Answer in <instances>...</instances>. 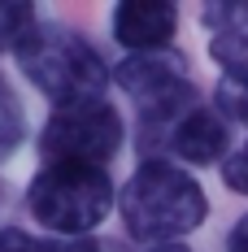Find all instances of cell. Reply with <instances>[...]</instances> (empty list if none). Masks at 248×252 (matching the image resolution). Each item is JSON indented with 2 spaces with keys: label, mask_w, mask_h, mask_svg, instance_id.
Segmentation results:
<instances>
[{
  "label": "cell",
  "mask_w": 248,
  "mask_h": 252,
  "mask_svg": "<svg viewBox=\"0 0 248 252\" xmlns=\"http://www.w3.org/2000/svg\"><path fill=\"white\" fill-rule=\"evenodd\" d=\"M39 22L44 18L35 13V4H26V0H0V57L4 52H18L26 44V35Z\"/></svg>",
  "instance_id": "8fae6325"
},
{
  "label": "cell",
  "mask_w": 248,
  "mask_h": 252,
  "mask_svg": "<svg viewBox=\"0 0 248 252\" xmlns=\"http://www.w3.org/2000/svg\"><path fill=\"white\" fill-rule=\"evenodd\" d=\"M13 57H18L22 78L52 109L105 100L113 83V65L105 61V52L83 31H70L61 22H39Z\"/></svg>",
  "instance_id": "7a4b0ae2"
},
{
  "label": "cell",
  "mask_w": 248,
  "mask_h": 252,
  "mask_svg": "<svg viewBox=\"0 0 248 252\" xmlns=\"http://www.w3.org/2000/svg\"><path fill=\"white\" fill-rule=\"evenodd\" d=\"M118 209V191L105 165H74L52 161L39 165L26 183V213L35 226L57 239H92V230Z\"/></svg>",
  "instance_id": "3957f363"
},
{
  "label": "cell",
  "mask_w": 248,
  "mask_h": 252,
  "mask_svg": "<svg viewBox=\"0 0 248 252\" xmlns=\"http://www.w3.org/2000/svg\"><path fill=\"white\" fill-rule=\"evenodd\" d=\"M209 57L218 65L213 83V109L226 122L248 126V31L209 35Z\"/></svg>",
  "instance_id": "ba28073f"
},
{
  "label": "cell",
  "mask_w": 248,
  "mask_h": 252,
  "mask_svg": "<svg viewBox=\"0 0 248 252\" xmlns=\"http://www.w3.org/2000/svg\"><path fill=\"white\" fill-rule=\"evenodd\" d=\"M161 157L178 161V165H222L226 157H231V122L213 104L200 100L196 109H187L174 122Z\"/></svg>",
  "instance_id": "8992f818"
},
{
  "label": "cell",
  "mask_w": 248,
  "mask_h": 252,
  "mask_svg": "<svg viewBox=\"0 0 248 252\" xmlns=\"http://www.w3.org/2000/svg\"><path fill=\"white\" fill-rule=\"evenodd\" d=\"M118 218L135 244H148V248L178 244L183 235L205 226L209 196L196 183V174H187V165L166 161V157H148L122 183Z\"/></svg>",
  "instance_id": "6da1fadb"
},
{
  "label": "cell",
  "mask_w": 248,
  "mask_h": 252,
  "mask_svg": "<svg viewBox=\"0 0 248 252\" xmlns=\"http://www.w3.org/2000/svg\"><path fill=\"white\" fill-rule=\"evenodd\" d=\"M222 183L235 191V196L248 200V139L240 144V148H231V157L222 161Z\"/></svg>",
  "instance_id": "4fadbf2b"
},
{
  "label": "cell",
  "mask_w": 248,
  "mask_h": 252,
  "mask_svg": "<svg viewBox=\"0 0 248 252\" xmlns=\"http://www.w3.org/2000/svg\"><path fill=\"white\" fill-rule=\"evenodd\" d=\"M200 26L209 35L248 31V0H209V4H200Z\"/></svg>",
  "instance_id": "7c38bea8"
},
{
  "label": "cell",
  "mask_w": 248,
  "mask_h": 252,
  "mask_svg": "<svg viewBox=\"0 0 248 252\" xmlns=\"http://www.w3.org/2000/svg\"><path fill=\"white\" fill-rule=\"evenodd\" d=\"M122 144H126V126H122V113L109 100L52 109L35 135L39 165L74 161V165H105L109 170V161L122 152Z\"/></svg>",
  "instance_id": "277c9868"
},
{
  "label": "cell",
  "mask_w": 248,
  "mask_h": 252,
  "mask_svg": "<svg viewBox=\"0 0 248 252\" xmlns=\"http://www.w3.org/2000/svg\"><path fill=\"white\" fill-rule=\"evenodd\" d=\"M113 83L135 100V113H170V109L205 100L200 87L192 83L187 57L174 52V48L126 52L122 61L113 65Z\"/></svg>",
  "instance_id": "5b68a950"
},
{
  "label": "cell",
  "mask_w": 248,
  "mask_h": 252,
  "mask_svg": "<svg viewBox=\"0 0 248 252\" xmlns=\"http://www.w3.org/2000/svg\"><path fill=\"white\" fill-rule=\"evenodd\" d=\"M26 139V113H22V100L18 92L9 87V78L0 74V165L22 148Z\"/></svg>",
  "instance_id": "30bf717a"
},
{
  "label": "cell",
  "mask_w": 248,
  "mask_h": 252,
  "mask_svg": "<svg viewBox=\"0 0 248 252\" xmlns=\"http://www.w3.org/2000/svg\"><path fill=\"white\" fill-rule=\"evenodd\" d=\"M109 31L126 52L170 48L178 35V4H170V0H122L109 13Z\"/></svg>",
  "instance_id": "52a82bcc"
},
{
  "label": "cell",
  "mask_w": 248,
  "mask_h": 252,
  "mask_svg": "<svg viewBox=\"0 0 248 252\" xmlns=\"http://www.w3.org/2000/svg\"><path fill=\"white\" fill-rule=\"evenodd\" d=\"M0 252H100L96 239H57V235H31L22 226L0 230Z\"/></svg>",
  "instance_id": "9c48e42d"
},
{
  "label": "cell",
  "mask_w": 248,
  "mask_h": 252,
  "mask_svg": "<svg viewBox=\"0 0 248 252\" xmlns=\"http://www.w3.org/2000/svg\"><path fill=\"white\" fill-rule=\"evenodd\" d=\"M144 252H196V248H187V244H157V248H144Z\"/></svg>",
  "instance_id": "9a60e30c"
},
{
  "label": "cell",
  "mask_w": 248,
  "mask_h": 252,
  "mask_svg": "<svg viewBox=\"0 0 248 252\" xmlns=\"http://www.w3.org/2000/svg\"><path fill=\"white\" fill-rule=\"evenodd\" d=\"M226 252H248V213L235 218V226L226 230Z\"/></svg>",
  "instance_id": "5bb4252c"
}]
</instances>
